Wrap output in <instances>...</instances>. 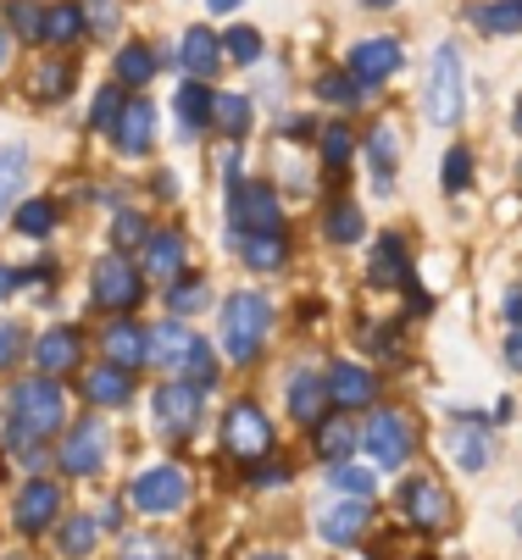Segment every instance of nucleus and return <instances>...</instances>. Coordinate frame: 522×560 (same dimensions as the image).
<instances>
[{
    "mask_svg": "<svg viewBox=\"0 0 522 560\" xmlns=\"http://www.w3.org/2000/svg\"><path fill=\"white\" fill-rule=\"evenodd\" d=\"M178 67H184L189 78H211V72L222 67V39H217L211 28H184V39H178Z\"/></svg>",
    "mask_w": 522,
    "mask_h": 560,
    "instance_id": "nucleus-21",
    "label": "nucleus"
},
{
    "mask_svg": "<svg viewBox=\"0 0 522 560\" xmlns=\"http://www.w3.org/2000/svg\"><path fill=\"white\" fill-rule=\"evenodd\" d=\"M506 366H511V372H522V328H511V334H506Z\"/></svg>",
    "mask_w": 522,
    "mask_h": 560,
    "instance_id": "nucleus-51",
    "label": "nucleus"
},
{
    "mask_svg": "<svg viewBox=\"0 0 522 560\" xmlns=\"http://www.w3.org/2000/svg\"><path fill=\"white\" fill-rule=\"evenodd\" d=\"M112 238H117V250H128V245H144V238H151V228H144V217H139V211H117Z\"/></svg>",
    "mask_w": 522,
    "mask_h": 560,
    "instance_id": "nucleus-46",
    "label": "nucleus"
},
{
    "mask_svg": "<svg viewBox=\"0 0 522 560\" xmlns=\"http://www.w3.org/2000/svg\"><path fill=\"white\" fill-rule=\"evenodd\" d=\"M222 450L240 455V460H262V455L272 450V422L262 417V406L240 399V406L222 417Z\"/></svg>",
    "mask_w": 522,
    "mask_h": 560,
    "instance_id": "nucleus-8",
    "label": "nucleus"
},
{
    "mask_svg": "<svg viewBox=\"0 0 522 560\" xmlns=\"http://www.w3.org/2000/svg\"><path fill=\"white\" fill-rule=\"evenodd\" d=\"M95 533H101L95 516H67V522H61V555H67V560H84V555L95 549Z\"/></svg>",
    "mask_w": 522,
    "mask_h": 560,
    "instance_id": "nucleus-35",
    "label": "nucleus"
},
{
    "mask_svg": "<svg viewBox=\"0 0 522 560\" xmlns=\"http://www.w3.org/2000/svg\"><path fill=\"white\" fill-rule=\"evenodd\" d=\"M117 112H123V90H117V84H106V90L95 95V106H90V122H95V128H112V122H117Z\"/></svg>",
    "mask_w": 522,
    "mask_h": 560,
    "instance_id": "nucleus-48",
    "label": "nucleus"
},
{
    "mask_svg": "<svg viewBox=\"0 0 522 560\" xmlns=\"http://www.w3.org/2000/svg\"><path fill=\"white\" fill-rule=\"evenodd\" d=\"M144 267H151V278L173 283V278H178V267H184V238H178L173 228L151 233V238H144Z\"/></svg>",
    "mask_w": 522,
    "mask_h": 560,
    "instance_id": "nucleus-28",
    "label": "nucleus"
},
{
    "mask_svg": "<svg viewBox=\"0 0 522 560\" xmlns=\"http://www.w3.org/2000/svg\"><path fill=\"white\" fill-rule=\"evenodd\" d=\"M50 228H56V206L50 200H23L18 206V233L23 238H45Z\"/></svg>",
    "mask_w": 522,
    "mask_h": 560,
    "instance_id": "nucleus-40",
    "label": "nucleus"
},
{
    "mask_svg": "<svg viewBox=\"0 0 522 560\" xmlns=\"http://www.w3.org/2000/svg\"><path fill=\"white\" fill-rule=\"evenodd\" d=\"M61 516V489L50 483V477H34V483L18 494V511H12V522H18V533H45L50 522Z\"/></svg>",
    "mask_w": 522,
    "mask_h": 560,
    "instance_id": "nucleus-14",
    "label": "nucleus"
},
{
    "mask_svg": "<svg viewBox=\"0 0 522 560\" xmlns=\"http://www.w3.org/2000/svg\"><path fill=\"white\" fill-rule=\"evenodd\" d=\"M23 350H28V334H23V323H0V372H7V366H18V361H23Z\"/></svg>",
    "mask_w": 522,
    "mask_h": 560,
    "instance_id": "nucleus-45",
    "label": "nucleus"
},
{
    "mask_svg": "<svg viewBox=\"0 0 522 560\" xmlns=\"http://www.w3.org/2000/svg\"><path fill=\"white\" fill-rule=\"evenodd\" d=\"M211 101H217V95L200 84V78H189V84L173 95V106H178V122H184L189 133H200V128L211 122Z\"/></svg>",
    "mask_w": 522,
    "mask_h": 560,
    "instance_id": "nucleus-31",
    "label": "nucleus"
},
{
    "mask_svg": "<svg viewBox=\"0 0 522 560\" xmlns=\"http://www.w3.org/2000/svg\"><path fill=\"white\" fill-rule=\"evenodd\" d=\"M367 12H390V7H401V0H361Z\"/></svg>",
    "mask_w": 522,
    "mask_h": 560,
    "instance_id": "nucleus-56",
    "label": "nucleus"
},
{
    "mask_svg": "<svg viewBox=\"0 0 522 560\" xmlns=\"http://www.w3.org/2000/svg\"><path fill=\"white\" fill-rule=\"evenodd\" d=\"M428 122L433 128H456L462 112H467V78H462V50L451 39H439L433 56H428Z\"/></svg>",
    "mask_w": 522,
    "mask_h": 560,
    "instance_id": "nucleus-2",
    "label": "nucleus"
},
{
    "mask_svg": "<svg viewBox=\"0 0 522 560\" xmlns=\"http://www.w3.org/2000/svg\"><path fill=\"white\" fill-rule=\"evenodd\" d=\"M7 56H12V28L0 23V67H7Z\"/></svg>",
    "mask_w": 522,
    "mask_h": 560,
    "instance_id": "nucleus-55",
    "label": "nucleus"
},
{
    "mask_svg": "<svg viewBox=\"0 0 522 560\" xmlns=\"http://www.w3.org/2000/svg\"><path fill=\"white\" fill-rule=\"evenodd\" d=\"M12 289H18V272H12V267H0V300H7Z\"/></svg>",
    "mask_w": 522,
    "mask_h": 560,
    "instance_id": "nucleus-54",
    "label": "nucleus"
},
{
    "mask_svg": "<svg viewBox=\"0 0 522 560\" xmlns=\"http://www.w3.org/2000/svg\"><path fill=\"white\" fill-rule=\"evenodd\" d=\"M323 406H328V377L323 372H294L289 377V417L301 428H317Z\"/></svg>",
    "mask_w": 522,
    "mask_h": 560,
    "instance_id": "nucleus-20",
    "label": "nucleus"
},
{
    "mask_svg": "<svg viewBox=\"0 0 522 560\" xmlns=\"http://www.w3.org/2000/svg\"><path fill=\"white\" fill-rule=\"evenodd\" d=\"M90 278H95L90 300H95V305H106V311H128V305L144 294V283H139V272H134L128 250H112V256H101Z\"/></svg>",
    "mask_w": 522,
    "mask_h": 560,
    "instance_id": "nucleus-9",
    "label": "nucleus"
},
{
    "mask_svg": "<svg viewBox=\"0 0 522 560\" xmlns=\"http://www.w3.org/2000/svg\"><path fill=\"white\" fill-rule=\"evenodd\" d=\"M328 399L339 411H356V406H372V394H379V377H372L361 361H334L328 372Z\"/></svg>",
    "mask_w": 522,
    "mask_h": 560,
    "instance_id": "nucleus-15",
    "label": "nucleus"
},
{
    "mask_svg": "<svg viewBox=\"0 0 522 560\" xmlns=\"http://www.w3.org/2000/svg\"><path fill=\"white\" fill-rule=\"evenodd\" d=\"M211 300V289L200 283V278H178V283H167V311L173 316H189V311H200Z\"/></svg>",
    "mask_w": 522,
    "mask_h": 560,
    "instance_id": "nucleus-41",
    "label": "nucleus"
},
{
    "mask_svg": "<svg viewBox=\"0 0 522 560\" xmlns=\"http://www.w3.org/2000/svg\"><path fill=\"white\" fill-rule=\"evenodd\" d=\"M79 34H84V7H50L45 12V28H39L45 45H72Z\"/></svg>",
    "mask_w": 522,
    "mask_h": 560,
    "instance_id": "nucleus-34",
    "label": "nucleus"
},
{
    "mask_svg": "<svg viewBox=\"0 0 522 560\" xmlns=\"http://www.w3.org/2000/svg\"><path fill=\"white\" fill-rule=\"evenodd\" d=\"M240 7H245V0H206L211 18H229V12H240Z\"/></svg>",
    "mask_w": 522,
    "mask_h": 560,
    "instance_id": "nucleus-53",
    "label": "nucleus"
},
{
    "mask_svg": "<svg viewBox=\"0 0 522 560\" xmlns=\"http://www.w3.org/2000/svg\"><path fill=\"white\" fill-rule=\"evenodd\" d=\"M23 184H28V150L23 144H0V217L18 211Z\"/></svg>",
    "mask_w": 522,
    "mask_h": 560,
    "instance_id": "nucleus-27",
    "label": "nucleus"
},
{
    "mask_svg": "<svg viewBox=\"0 0 522 560\" xmlns=\"http://www.w3.org/2000/svg\"><path fill=\"white\" fill-rule=\"evenodd\" d=\"M312 444H317V460L339 466V460H350V455H356L361 433H356V422H350V411H345V417H323V422H317V433H312Z\"/></svg>",
    "mask_w": 522,
    "mask_h": 560,
    "instance_id": "nucleus-23",
    "label": "nucleus"
},
{
    "mask_svg": "<svg viewBox=\"0 0 522 560\" xmlns=\"http://www.w3.org/2000/svg\"><path fill=\"white\" fill-rule=\"evenodd\" d=\"M328 483L339 489V494H372V471H361V466H328Z\"/></svg>",
    "mask_w": 522,
    "mask_h": 560,
    "instance_id": "nucleus-44",
    "label": "nucleus"
},
{
    "mask_svg": "<svg viewBox=\"0 0 522 560\" xmlns=\"http://www.w3.org/2000/svg\"><path fill=\"white\" fill-rule=\"evenodd\" d=\"M467 23L478 34H495V39L522 34V0H478V7H467Z\"/></svg>",
    "mask_w": 522,
    "mask_h": 560,
    "instance_id": "nucleus-26",
    "label": "nucleus"
},
{
    "mask_svg": "<svg viewBox=\"0 0 522 560\" xmlns=\"http://www.w3.org/2000/svg\"><path fill=\"white\" fill-rule=\"evenodd\" d=\"M511 133L522 139V95H517V112H511Z\"/></svg>",
    "mask_w": 522,
    "mask_h": 560,
    "instance_id": "nucleus-57",
    "label": "nucleus"
},
{
    "mask_svg": "<svg viewBox=\"0 0 522 560\" xmlns=\"http://www.w3.org/2000/svg\"><path fill=\"white\" fill-rule=\"evenodd\" d=\"M156 67H162V61H156L151 45H123V50H117V78H123V84H134V90L151 84Z\"/></svg>",
    "mask_w": 522,
    "mask_h": 560,
    "instance_id": "nucleus-32",
    "label": "nucleus"
},
{
    "mask_svg": "<svg viewBox=\"0 0 522 560\" xmlns=\"http://www.w3.org/2000/svg\"><path fill=\"white\" fill-rule=\"evenodd\" d=\"M256 560H289V555H256Z\"/></svg>",
    "mask_w": 522,
    "mask_h": 560,
    "instance_id": "nucleus-58",
    "label": "nucleus"
},
{
    "mask_svg": "<svg viewBox=\"0 0 522 560\" xmlns=\"http://www.w3.org/2000/svg\"><path fill=\"white\" fill-rule=\"evenodd\" d=\"M367 95V84L350 72V67H339V72H323L317 78V101H328V106H356Z\"/></svg>",
    "mask_w": 522,
    "mask_h": 560,
    "instance_id": "nucleus-33",
    "label": "nucleus"
},
{
    "mask_svg": "<svg viewBox=\"0 0 522 560\" xmlns=\"http://www.w3.org/2000/svg\"><path fill=\"white\" fill-rule=\"evenodd\" d=\"M367 167H372V184L390 189L395 184V167H401V133L390 122H379L367 133Z\"/></svg>",
    "mask_w": 522,
    "mask_h": 560,
    "instance_id": "nucleus-24",
    "label": "nucleus"
},
{
    "mask_svg": "<svg viewBox=\"0 0 522 560\" xmlns=\"http://www.w3.org/2000/svg\"><path fill=\"white\" fill-rule=\"evenodd\" d=\"M61 471L67 477H90V471H101V460H106V422L101 417H84V422H72L67 428V439H61Z\"/></svg>",
    "mask_w": 522,
    "mask_h": 560,
    "instance_id": "nucleus-11",
    "label": "nucleus"
},
{
    "mask_svg": "<svg viewBox=\"0 0 522 560\" xmlns=\"http://www.w3.org/2000/svg\"><path fill=\"white\" fill-rule=\"evenodd\" d=\"M211 122L229 133V139H240V133L251 128V101H245V95H217V101H211Z\"/></svg>",
    "mask_w": 522,
    "mask_h": 560,
    "instance_id": "nucleus-36",
    "label": "nucleus"
},
{
    "mask_svg": "<svg viewBox=\"0 0 522 560\" xmlns=\"http://www.w3.org/2000/svg\"><path fill=\"white\" fill-rule=\"evenodd\" d=\"M367 516H372L367 494H345V500L323 505V516H317V533H323L328 544H350V538L367 527Z\"/></svg>",
    "mask_w": 522,
    "mask_h": 560,
    "instance_id": "nucleus-18",
    "label": "nucleus"
},
{
    "mask_svg": "<svg viewBox=\"0 0 522 560\" xmlns=\"http://www.w3.org/2000/svg\"><path fill=\"white\" fill-rule=\"evenodd\" d=\"M267 228H283V211H278V195L267 184H229V233L234 245L245 233H267Z\"/></svg>",
    "mask_w": 522,
    "mask_h": 560,
    "instance_id": "nucleus-7",
    "label": "nucleus"
},
{
    "mask_svg": "<svg viewBox=\"0 0 522 560\" xmlns=\"http://www.w3.org/2000/svg\"><path fill=\"white\" fill-rule=\"evenodd\" d=\"M361 206H350V200H339L334 211H328V222H323V233L334 238V245H356V238H361Z\"/></svg>",
    "mask_w": 522,
    "mask_h": 560,
    "instance_id": "nucleus-39",
    "label": "nucleus"
},
{
    "mask_svg": "<svg viewBox=\"0 0 522 560\" xmlns=\"http://www.w3.org/2000/svg\"><path fill=\"white\" fill-rule=\"evenodd\" d=\"M451 455H456L462 471H484V466H489V439H484V428H478V422L451 428Z\"/></svg>",
    "mask_w": 522,
    "mask_h": 560,
    "instance_id": "nucleus-30",
    "label": "nucleus"
},
{
    "mask_svg": "<svg viewBox=\"0 0 522 560\" xmlns=\"http://www.w3.org/2000/svg\"><path fill=\"white\" fill-rule=\"evenodd\" d=\"M240 256H245V267H256V272H272V267H283V261H289L283 228H267V233H245V238H240Z\"/></svg>",
    "mask_w": 522,
    "mask_h": 560,
    "instance_id": "nucleus-29",
    "label": "nucleus"
},
{
    "mask_svg": "<svg viewBox=\"0 0 522 560\" xmlns=\"http://www.w3.org/2000/svg\"><path fill=\"white\" fill-rule=\"evenodd\" d=\"M151 361H156L162 372H173V377L200 383V388L217 377V355H211V345H206L195 328H184V323H162V328H151Z\"/></svg>",
    "mask_w": 522,
    "mask_h": 560,
    "instance_id": "nucleus-3",
    "label": "nucleus"
},
{
    "mask_svg": "<svg viewBox=\"0 0 522 560\" xmlns=\"http://www.w3.org/2000/svg\"><path fill=\"white\" fill-rule=\"evenodd\" d=\"M267 328H272V305L251 289L229 294L222 300V350H229V361H256L262 345H267Z\"/></svg>",
    "mask_w": 522,
    "mask_h": 560,
    "instance_id": "nucleus-4",
    "label": "nucleus"
},
{
    "mask_svg": "<svg viewBox=\"0 0 522 560\" xmlns=\"http://www.w3.org/2000/svg\"><path fill=\"white\" fill-rule=\"evenodd\" d=\"M123 560H167V549L151 544V538H128V544H123Z\"/></svg>",
    "mask_w": 522,
    "mask_h": 560,
    "instance_id": "nucleus-50",
    "label": "nucleus"
},
{
    "mask_svg": "<svg viewBox=\"0 0 522 560\" xmlns=\"http://www.w3.org/2000/svg\"><path fill=\"white\" fill-rule=\"evenodd\" d=\"M84 361V339H79V328H45L39 334V345H34V366L39 372H72Z\"/></svg>",
    "mask_w": 522,
    "mask_h": 560,
    "instance_id": "nucleus-16",
    "label": "nucleus"
},
{
    "mask_svg": "<svg viewBox=\"0 0 522 560\" xmlns=\"http://www.w3.org/2000/svg\"><path fill=\"white\" fill-rule=\"evenodd\" d=\"M151 411H156V428H162L167 439H189V433L200 428V417H206V388L189 383V377H173V383L156 388Z\"/></svg>",
    "mask_w": 522,
    "mask_h": 560,
    "instance_id": "nucleus-5",
    "label": "nucleus"
},
{
    "mask_svg": "<svg viewBox=\"0 0 522 560\" xmlns=\"http://www.w3.org/2000/svg\"><path fill=\"white\" fill-rule=\"evenodd\" d=\"M506 323H511V328H522V289H511V294H506Z\"/></svg>",
    "mask_w": 522,
    "mask_h": 560,
    "instance_id": "nucleus-52",
    "label": "nucleus"
},
{
    "mask_svg": "<svg viewBox=\"0 0 522 560\" xmlns=\"http://www.w3.org/2000/svg\"><path fill=\"white\" fill-rule=\"evenodd\" d=\"M517 533H522V511H517Z\"/></svg>",
    "mask_w": 522,
    "mask_h": 560,
    "instance_id": "nucleus-59",
    "label": "nucleus"
},
{
    "mask_svg": "<svg viewBox=\"0 0 522 560\" xmlns=\"http://www.w3.org/2000/svg\"><path fill=\"white\" fill-rule=\"evenodd\" d=\"M345 67L372 90V84H384V78H395V72L406 67V45L390 39V34H379V39H356L350 56H345Z\"/></svg>",
    "mask_w": 522,
    "mask_h": 560,
    "instance_id": "nucleus-12",
    "label": "nucleus"
},
{
    "mask_svg": "<svg viewBox=\"0 0 522 560\" xmlns=\"http://www.w3.org/2000/svg\"><path fill=\"white\" fill-rule=\"evenodd\" d=\"M361 444H367V455L379 460L384 471H401V466L411 460V422H406L401 411H379V417L367 422Z\"/></svg>",
    "mask_w": 522,
    "mask_h": 560,
    "instance_id": "nucleus-10",
    "label": "nucleus"
},
{
    "mask_svg": "<svg viewBox=\"0 0 522 560\" xmlns=\"http://www.w3.org/2000/svg\"><path fill=\"white\" fill-rule=\"evenodd\" d=\"M72 90V61H39L34 72V101H61Z\"/></svg>",
    "mask_w": 522,
    "mask_h": 560,
    "instance_id": "nucleus-38",
    "label": "nucleus"
},
{
    "mask_svg": "<svg viewBox=\"0 0 522 560\" xmlns=\"http://www.w3.org/2000/svg\"><path fill=\"white\" fill-rule=\"evenodd\" d=\"M401 505L417 527H439L444 516H451V494H444L433 477H411V483L401 489Z\"/></svg>",
    "mask_w": 522,
    "mask_h": 560,
    "instance_id": "nucleus-19",
    "label": "nucleus"
},
{
    "mask_svg": "<svg viewBox=\"0 0 522 560\" xmlns=\"http://www.w3.org/2000/svg\"><path fill=\"white\" fill-rule=\"evenodd\" d=\"M222 56H229L234 67H256V61H262V34H256L251 23L229 28V34H222Z\"/></svg>",
    "mask_w": 522,
    "mask_h": 560,
    "instance_id": "nucleus-37",
    "label": "nucleus"
},
{
    "mask_svg": "<svg viewBox=\"0 0 522 560\" xmlns=\"http://www.w3.org/2000/svg\"><path fill=\"white\" fill-rule=\"evenodd\" d=\"M7 28H12L18 39H34V45H39V28H45V12L34 7V0H12V7H7Z\"/></svg>",
    "mask_w": 522,
    "mask_h": 560,
    "instance_id": "nucleus-42",
    "label": "nucleus"
},
{
    "mask_svg": "<svg viewBox=\"0 0 522 560\" xmlns=\"http://www.w3.org/2000/svg\"><path fill=\"white\" fill-rule=\"evenodd\" d=\"M112 139L123 155H151L156 144V106L151 101H123L117 122H112Z\"/></svg>",
    "mask_w": 522,
    "mask_h": 560,
    "instance_id": "nucleus-13",
    "label": "nucleus"
},
{
    "mask_svg": "<svg viewBox=\"0 0 522 560\" xmlns=\"http://www.w3.org/2000/svg\"><path fill=\"white\" fill-rule=\"evenodd\" d=\"M367 283H372V289H401V283H411L401 233H384V238H379V250H372V267H367Z\"/></svg>",
    "mask_w": 522,
    "mask_h": 560,
    "instance_id": "nucleus-22",
    "label": "nucleus"
},
{
    "mask_svg": "<svg viewBox=\"0 0 522 560\" xmlns=\"http://www.w3.org/2000/svg\"><path fill=\"white\" fill-rule=\"evenodd\" d=\"M473 184V150H444V195H467Z\"/></svg>",
    "mask_w": 522,
    "mask_h": 560,
    "instance_id": "nucleus-43",
    "label": "nucleus"
},
{
    "mask_svg": "<svg viewBox=\"0 0 522 560\" xmlns=\"http://www.w3.org/2000/svg\"><path fill=\"white\" fill-rule=\"evenodd\" d=\"M61 422H67V399H61V383L50 377V372H39V377H23L12 394H7V444L23 455V466H45L50 455H45V439L50 433H61Z\"/></svg>",
    "mask_w": 522,
    "mask_h": 560,
    "instance_id": "nucleus-1",
    "label": "nucleus"
},
{
    "mask_svg": "<svg viewBox=\"0 0 522 560\" xmlns=\"http://www.w3.org/2000/svg\"><path fill=\"white\" fill-rule=\"evenodd\" d=\"M84 18H90V28H95V34H112V28H117V0H90Z\"/></svg>",
    "mask_w": 522,
    "mask_h": 560,
    "instance_id": "nucleus-49",
    "label": "nucleus"
},
{
    "mask_svg": "<svg viewBox=\"0 0 522 560\" xmlns=\"http://www.w3.org/2000/svg\"><path fill=\"white\" fill-rule=\"evenodd\" d=\"M350 150H356V144H350V128L334 122V128L323 133V162H328V167H345V162H350Z\"/></svg>",
    "mask_w": 522,
    "mask_h": 560,
    "instance_id": "nucleus-47",
    "label": "nucleus"
},
{
    "mask_svg": "<svg viewBox=\"0 0 522 560\" xmlns=\"http://www.w3.org/2000/svg\"><path fill=\"white\" fill-rule=\"evenodd\" d=\"M84 399H90V406H101V411L128 406V399H134V372H128V366H117V361H106V366L84 372Z\"/></svg>",
    "mask_w": 522,
    "mask_h": 560,
    "instance_id": "nucleus-17",
    "label": "nucleus"
},
{
    "mask_svg": "<svg viewBox=\"0 0 522 560\" xmlns=\"http://www.w3.org/2000/svg\"><path fill=\"white\" fill-rule=\"evenodd\" d=\"M134 511L144 516H173L189 505V471L184 466H151V471H139L134 477V489H128Z\"/></svg>",
    "mask_w": 522,
    "mask_h": 560,
    "instance_id": "nucleus-6",
    "label": "nucleus"
},
{
    "mask_svg": "<svg viewBox=\"0 0 522 560\" xmlns=\"http://www.w3.org/2000/svg\"><path fill=\"white\" fill-rule=\"evenodd\" d=\"M106 361L117 366H139V361H151V328H139V323H112L106 328Z\"/></svg>",
    "mask_w": 522,
    "mask_h": 560,
    "instance_id": "nucleus-25",
    "label": "nucleus"
}]
</instances>
